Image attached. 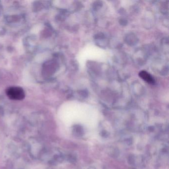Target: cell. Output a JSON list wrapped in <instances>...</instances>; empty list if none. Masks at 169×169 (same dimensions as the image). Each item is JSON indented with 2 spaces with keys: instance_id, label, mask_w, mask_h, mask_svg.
Wrapping results in <instances>:
<instances>
[{
  "instance_id": "1",
  "label": "cell",
  "mask_w": 169,
  "mask_h": 169,
  "mask_svg": "<svg viewBox=\"0 0 169 169\" xmlns=\"http://www.w3.org/2000/svg\"><path fill=\"white\" fill-rule=\"evenodd\" d=\"M5 92L8 98L14 100H21L25 97V91L21 87L12 86L8 87Z\"/></svg>"
},
{
  "instance_id": "2",
  "label": "cell",
  "mask_w": 169,
  "mask_h": 169,
  "mask_svg": "<svg viewBox=\"0 0 169 169\" xmlns=\"http://www.w3.org/2000/svg\"><path fill=\"white\" fill-rule=\"evenodd\" d=\"M139 75L141 78L150 84H154L155 81L153 78L152 77L150 74H149L146 71H141L139 72Z\"/></svg>"
}]
</instances>
